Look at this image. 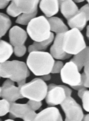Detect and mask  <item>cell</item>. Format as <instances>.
Listing matches in <instances>:
<instances>
[{"label":"cell","instance_id":"2","mask_svg":"<svg viewBox=\"0 0 89 121\" xmlns=\"http://www.w3.org/2000/svg\"><path fill=\"white\" fill-rule=\"evenodd\" d=\"M55 60L50 53L45 51L29 52L26 65L36 76H42L51 73Z\"/></svg>","mask_w":89,"mask_h":121},{"label":"cell","instance_id":"32","mask_svg":"<svg viewBox=\"0 0 89 121\" xmlns=\"http://www.w3.org/2000/svg\"><path fill=\"white\" fill-rule=\"evenodd\" d=\"M41 77V79H42L44 82H48L51 79V75L50 74H47V75H42V76H40Z\"/></svg>","mask_w":89,"mask_h":121},{"label":"cell","instance_id":"30","mask_svg":"<svg viewBox=\"0 0 89 121\" xmlns=\"http://www.w3.org/2000/svg\"><path fill=\"white\" fill-rule=\"evenodd\" d=\"M9 2L6 0H0V9H4L7 5H8Z\"/></svg>","mask_w":89,"mask_h":121},{"label":"cell","instance_id":"34","mask_svg":"<svg viewBox=\"0 0 89 121\" xmlns=\"http://www.w3.org/2000/svg\"><path fill=\"white\" fill-rule=\"evenodd\" d=\"M89 26H87V27H86V37L89 39Z\"/></svg>","mask_w":89,"mask_h":121},{"label":"cell","instance_id":"40","mask_svg":"<svg viewBox=\"0 0 89 121\" xmlns=\"http://www.w3.org/2000/svg\"><path fill=\"white\" fill-rule=\"evenodd\" d=\"M60 1H64V0H60Z\"/></svg>","mask_w":89,"mask_h":121},{"label":"cell","instance_id":"14","mask_svg":"<svg viewBox=\"0 0 89 121\" xmlns=\"http://www.w3.org/2000/svg\"><path fill=\"white\" fill-rule=\"evenodd\" d=\"M27 38V32L19 26H14L9 30V43L13 47L21 46L24 44Z\"/></svg>","mask_w":89,"mask_h":121},{"label":"cell","instance_id":"8","mask_svg":"<svg viewBox=\"0 0 89 121\" xmlns=\"http://www.w3.org/2000/svg\"><path fill=\"white\" fill-rule=\"evenodd\" d=\"M66 115V121H81L84 113L81 106L71 96H68L60 104Z\"/></svg>","mask_w":89,"mask_h":121},{"label":"cell","instance_id":"1","mask_svg":"<svg viewBox=\"0 0 89 121\" xmlns=\"http://www.w3.org/2000/svg\"><path fill=\"white\" fill-rule=\"evenodd\" d=\"M30 75V70L25 63L14 60L0 63V77L9 79L16 82L19 86L24 84L26 78Z\"/></svg>","mask_w":89,"mask_h":121},{"label":"cell","instance_id":"38","mask_svg":"<svg viewBox=\"0 0 89 121\" xmlns=\"http://www.w3.org/2000/svg\"><path fill=\"white\" fill-rule=\"evenodd\" d=\"M6 1H8V2H9V1H12V0H6Z\"/></svg>","mask_w":89,"mask_h":121},{"label":"cell","instance_id":"19","mask_svg":"<svg viewBox=\"0 0 89 121\" xmlns=\"http://www.w3.org/2000/svg\"><path fill=\"white\" fill-rule=\"evenodd\" d=\"M89 47H86L82 51L74 55V57L70 60L76 65L79 71H80L84 65L89 61Z\"/></svg>","mask_w":89,"mask_h":121},{"label":"cell","instance_id":"26","mask_svg":"<svg viewBox=\"0 0 89 121\" xmlns=\"http://www.w3.org/2000/svg\"><path fill=\"white\" fill-rule=\"evenodd\" d=\"M10 103L6 99H2L0 100V117L6 115L9 111Z\"/></svg>","mask_w":89,"mask_h":121},{"label":"cell","instance_id":"28","mask_svg":"<svg viewBox=\"0 0 89 121\" xmlns=\"http://www.w3.org/2000/svg\"><path fill=\"white\" fill-rule=\"evenodd\" d=\"M63 67H64V63L62 61L59 60H56L54 62V64H53L51 73L53 74L59 73L61 69L63 68Z\"/></svg>","mask_w":89,"mask_h":121},{"label":"cell","instance_id":"31","mask_svg":"<svg viewBox=\"0 0 89 121\" xmlns=\"http://www.w3.org/2000/svg\"><path fill=\"white\" fill-rule=\"evenodd\" d=\"M84 73L86 75L89 76V61L87 62L84 65Z\"/></svg>","mask_w":89,"mask_h":121},{"label":"cell","instance_id":"13","mask_svg":"<svg viewBox=\"0 0 89 121\" xmlns=\"http://www.w3.org/2000/svg\"><path fill=\"white\" fill-rule=\"evenodd\" d=\"M36 121H61L63 118L59 109L55 106H49L38 114L34 118Z\"/></svg>","mask_w":89,"mask_h":121},{"label":"cell","instance_id":"12","mask_svg":"<svg viewBox=\"0 0 89 121\" xmlns=\"http://www.w3.org/2000/svg\"><path fill=\"white\" fill-rule=\"evenodd\" d=\"M64 33L57 34L53 40V44L50 48V54L53 59L57 60H66L71 58L72 55L64 52L62 48V39Z\"/></svg>","mask_w":89,"mask_h":121},{"label":"cell","instance_id":"9","mask_svg":"<svg viewBox=\"0 0 89 121\" xmlns=\"http://www.w3.org/2000/svg\"><path fill=\"white\" fill-rule=\"evenodd\" d=\"M60 75L62 82L70 87L78 86L81 82V74L78 67L71 60L64 65L60 71Z\"/></svg>","mask_w":89,"mask_h":121},{"label":"cell","instance_id":"10","mask_svg":"<svg viewBox=\"0 0 89 121\" xmlns=\"http://www.w3.org/2000/svg\"><path fill=\"white\" fill-rule=\"evenodd\" d=\"M10 118H20L24 121H34L37 113L32 110L27 104H18L16 102H11L9 107Z\"/></svg>","mask_w":89,"mask_h":121},{"label":"cell","instance_id":"36","mask_svg":"<svg viewBox=\"0 0 89 121\" xmlns=\"http://www.w3.org/2000/svg\"><path fill=\"white\" fill-rule=\"evenodd\" d=\"M6 121H13V119H8L6 120Z\"/></svg>","mask_w":89,"mask_h":121},{"label":"cell","instance_id":"41","mask_svg":"<svg viewBox=\"0 0 89 121\" xmlns=\"http://www.w3.org/2000/svg\"><path fill=\"white\" fill-rule=\"evenodd\" d=\"M0 78H1V77H0Z\"/></svg>","mask_w":89,"mask_h":121},{"label":"cell","instance_id":"27","mask_svg":"<svg viewBox=\"0 0 89 121\" xmlns=\"http://www.w3.org/2000/svg\"><path fill=\"white\" fill-rule=\"evenodd\" d=\"M14 55L18 57H22L23 56L26 52V47L24 44L21 46H17L14 47Z\"/></svg>","mask_w":89,"mask_h":121},{"label":"cell","instance_id":"7","mask_svg":"<svg viewBox=\"0 0 89 121\" xmlns=\"http://www.w3.org/2000/svg\"><path fill=\"white\" fill-rule=\"evenodd\" d=\"M6 12L12 17H17L22 13H31L38 10L40 0H12Z\"/></svg>","mask_w":89,"mask_h":121},{"label":"cell","instance_id":"17","mask_svg":"<svg viewBox=\"0 0 89 121\" xmlns=\"http://www.w3.org/2000/svg\"><path fill=\"white\" fill-rule=\"evenodd\" d=\"M59 5L61 13L66 20H69L78 12L77 5L72 0H59Z\"/></svg>","mask_w":89,"mask_h":121},{"label":"cell","instance_id":"22","mask_svg":"<svg viewBox=\"0 0 89 121\" xmlns=\"http://www.w3.org/2000/svg\"><path fill=\"white\" fill-rule=\"evenodd\" d=\"M12 26V21L8 16L0 13V39L5 35Z\"/></svg>","mask_w":89,"mask_h":121},{"label":"cell","instance_id":"4","mask_svg":"<svg viewBox=\"0 0 89 121\" xmlns=\"http://www.w3.org/2000/svg\"><path fill=\"white\" fill-rule=\"evenodd\" d=\"M26 32L35 42L47 40L51 35L50 25L45 16H41L32 19L27 24Z\"/></svg>","mask_w":89,"mask_h":121},{"label":"cell","instance_id":"15","mask_svg":"<svg viewBox=\"0 0 89 121\" xmlns=\"http://www.w3.org/2000/svg\"><path fill=\"white\" fill-rule=\"evenodd\" d=\"M89 20V16H87L84 12L78 9L74 16L68 20V24L70 28H76L80 31L84 30L86 24Z\"/></svg>","mask_w":89,"mask_h":121},{"label":"cell","instance_id":"21","mask_svg":"<svg viewBox=\"0 0 89 121\" xmlns=\"http://www.w3.org/2000/svg\"><path fill=\"white\" fill-rule=\"evenodd\" d=\"M14 52V48L11 44L0 40V63L7 61Z\"/></svg>","mask_w":89,"mask_h":121},{"label":"cell","instance_id":"33","mask_svg":"<svg viewBox=\"0 0 89 121\" xmlns=\"http://www.w3.org/2000/svg\"><path fill=\"white\" fill-rule=\"evenodd\" d=\"M89 114H86V115H84V117H83V118H82V121H89Z\"/></svg>","mask_w":89,"mask_h":121},{"label":"cell","instance_id":"24","mask_svg":"<svg viewBox=\"0 0 89 121\" xmlns=\"http://www.w3.org/2000/svg\"><path fill=\"white\" fill-rule=\"evenodd\" d=\"M37 13H38V10L31 13H22L18 16V17L16 20V22L21 25H27L32 19H33L37 16Z\"/></svg>","mask_w":89,"mask_h":121},{"label":"cell","instance_id":"16","mask_svg":"<svg viewBox=\"0 0 89 121\" xmlns=\"http://www.w3.org/2000/svg\"><path fill=\"white\" fill-rule=\"evenodd\" d=\"M39 8L46 17H52L59 12V0H41Z\"/></svg>","mask_w":89,"mask_h":121},{"label":"cell","instance_id":"23","mask_svg":"<svg viewBox=\"0 0 89 121\" xmlns=\"http://www.w3.org/2000/svg\"><path fill=\"white\" fill-rule=\"evenodd\" d=\"M78 95L82 101V106L85 111H89V91L86 87H82L78 90Z\"/></svg>","mask_w":89,"mask_h":121},{"label":"cell","instance_id":"20","mask_svg":"<svg viewBox=\"0 0 89 121\" xmlns=\"http://www.w3.org/2000/svg\"><path fill=\"white\" fill-rule=\"evenodd\" d=\"M55 38V35L53 32H51L50 36L45 40L41 42H35L34 41L33 44L30 45L28 48V52L33 51H45L47 49L48 47L53 43V41Z\"/></svg>","mask_w":89,"mask_h":121},{"label":"cell","instance_id":"3","mask_svg":"<svg viewBox=\"0 0 89 121\" xmlns=\"http://www.w3.org/2000/svg\"><path fill=\"white\" fill-rule=\"evenodd\" d=\"M86 47L84 38L81 32L76 28H72L65 32L62 39V48L64 52L74 55Z\"/></svg>","mask_w":89,"mask_h":121},{"label":"cell","instance_id":"39","mask_svg":"<svg viewBox=\"0 0 89 121\" xmlns=\"http://www.w3.org/2000/svg\"><path fill=\"white\" fill-rule=\"evenodd\" d=\"M86 1H87V2H88V3H89V0H86Z\"/></svg>","mask_w":89,"mask_h":121},{"label":"cell","instance_id":"42","mask_svg":"<svg viewBox=\"0 0 89 121\" xmlns=\"http://www.w3.org/2000/svg\"><path fill=\"white\" fill-rule=\"evenodd\" d=\"M40 1H41V0H40Z\"/></svg>","mask_w":89,"mask_h":121},{"label":"cell","instance_id":"29","mask_svg":"<svg viewBox=\"0 0 89 121\" xmlns=\"http://www.w3.org/2000/svg\"><path fill=\"white\" fill-rule=\"evenodd\" d=\"M27 104L29 106L30 108L32 110H33L34 111L38 110V109L42 106V104L41 102H38V101H34V100H31L29 99L27 102Z\"/></svg>","mask_w":89,"mask_h":121},{"label":"cell","instance_id":"35","mask_svg":"<svg viewBox=\"0 0 89 121\" xmlns=\"http://www.w3.org/2000/svg\"><path fill=\"white\" fill-rule=\"evenodd\" d=\"M74 2H76V3H81V2H83L85 0H72Z\"/></svg>","mask_w":89,"mask_h":121},{"label":"cell","instance_id":"11","mask_svg":"<svg viewBox=\"0 0 89 121\" xmlns=\"http://www.w3.org/2000/svg\"><path fill=\"white\" fill-rule=\"evenodd\" d=\"M1 88V98L6 99L9 103L15 102L18 99L24 98L20 94V86H16L14 82L9 79L3 83Z\"/></svg>","mask_w":89,"mask_h":121},{"label":"cell","instance_id":"6","mask_svg":"<svg viewBox=\"0 0 89 121\" xmlns=\"http://www.w3.org/2000/svg\"><path fill=\"white\" fill-rule=\"evenodd\" d=\"M48 86L45 102L49 106H55L61 104L68 96H71L72 90L68 86L64 85L49 84Z\"/></svg>","mask_w":89,"mask_h":121},{"label":"cell","instance_id":"5","mask_svg":"<svg viewBox=\"0 0 89 121\" xmlns=\"http://www.w3.org/2000/svg\"><path fill=\"white\" fill-rule=\"evenodd\" d=\"M48 86L40 78H34L31 82L25 83L20 86V94L23 98L42 102L47 95Z\"/></svg>","mask_w":89,"mask_h":121},{"label":"cell","instance_id":"18","mask_svg":"<svg viewBox=\"0 0 89 121\" xmlns=\"http://www.w3.org/2000/svg\"><path fill=\"white\" fill-rule=\"evenodd\" d=\"M49 25H50V30L53 32H55L56 34L63 33L68 30V27L63 22V20L58 17H47Z\"/></svg>","mask_w":89,"mask_h":121},{"label":"cell","instance_id":"25","mask_svg":"<svg viewBox=\"0 0 89 121\" xmlns=\"http://www.w3.org/2000/svg\"><path fill=\"white\" fill-rule=\"evenodd\" d=\"M73 89L78 90L82 87H86V88H89V76L86 75L84 73H82L81 74V82L80 85L76 86H72Z\"/></svg>","mask_w":89,"mask_h":121},{"label":"cell","instance_id":"37","mask_svg":"<svg viewBox=\"0 0 89 121\" xmlns=\"http://www.w3.org/2000/svg\"><path fill=\"white\" fill-rule=\"evenodd\" d=\"M1 87H0V97H1Z\"/></svg>","mask_w":89,"mask_h":121}]
</instances>
